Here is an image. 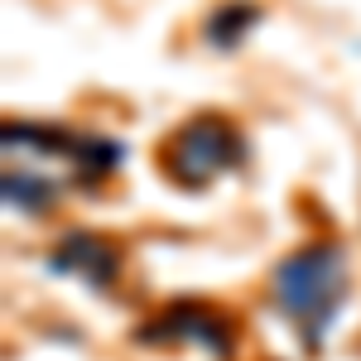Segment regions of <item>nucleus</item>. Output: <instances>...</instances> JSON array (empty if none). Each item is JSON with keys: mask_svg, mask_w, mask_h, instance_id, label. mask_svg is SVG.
<instances>
[{"mask_svg": "<svg viewBox=\"0 0 361 361\" xmlns=\"http://www.w3.org/2000/svg\"><path fill=\"white\" fill-rule=\"evenodd\" d=\"M255 15H260V10L246 5V0H231L222 10H212V20H207V44H212V49H236L241 34L255 25Z\"/></svg>", "mask_w": 361, "mask_h": 361, "instance_id": "nucleus-6", "label": "nucleus"}, {"mask_svg": "<svg viewBox=\"0 0 361 361\" xmlns=\"http://www.w3.org/2000/svg\"><path fill=\"white\" fill-rule=\"evenodd\" d=\"M231 164H241V135L226 116H197L164 145V173L183 188H202Z\"/></svg>", "mask_w": 361, "mask_h": 361, "instance_id": "nucleus-2", "label": "nucleus"}, {"mask_svg": "<svg viewBox=\"0 0 361 361\" xmlns=\"http://www.w3.org/2000/svg\"><path fill=\"white\" fill-rule=\"evenodd\" d=\"M58 197V183L54 178H44V173H34V169H5V202L20 212H49Z\"/></svg>", "mask_w": 361, "mask_h": 361, "instance_id": "nucleus-5", "label": "nucleus"}, {"mask_svg": "<svg viewBox=\"0 0 361 361\" xmlns=\"http://www.w3.org/2000/svg\"><path fill=\"white\" fill-rule=\"evenodd\" d=\"M270 294L284 318H299L308 347H318V333L333 323L337 304L347 299V250L337 241H313L284 255L270 275Z\"/></svg>", "mask_w": 361, "mask_h": 361, "instance_id": "nucleus-1", "label": "nucleus"}, {"mask_svg": "<svg viewBox=\"0 0 361 361\" xmlns=\"http://www.w3.org/2000/svg\"><path fill=\"white\" fill-rule=\"evenodd\" d=\"M49 270H63V275L78 270L87 284H111V279L121 275V250H116L111 241H102V236L78 231V236H68V241L49 255Z\"/></svg>", "mask_w": 361, "mask_h": 361, "instance_id": "nucleus-4", "label": "nucleus"}, {"mask_svg": "<svg viewBox=\"0 0 361 361\" xmlns=\"http://www.w3.org/2000/svg\"><path fill=\"white\" fill-rule=\"evenodd\" d=\"M145 342H197L217 357H231L236 347V323L226 318L222 308H207V304H173L164 318H154V328H145Z\"/></svg>", "mask_w": 361, "mask_h": 361, "instance_id": "nucleus-3", "label": "nucleus"}]
</instances>
